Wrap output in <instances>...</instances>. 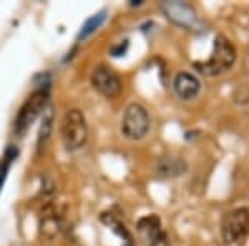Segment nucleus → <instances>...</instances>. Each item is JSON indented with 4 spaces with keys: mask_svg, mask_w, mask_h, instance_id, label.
I'll list each match as a JSON object with an SVG mask.
<instances>
[{
    "mask_svg": "<svg viewBox=\"0 0 249 246\" xmlns=\"http://www.w3.org/2000/svg\"><path fill=\"white\" fill-rule=\"evenodd\" d=\"M236 62V48L223 35L214 38L213 54L206 62H196L195 68L204 76H218L228 72Z\"/></svg>",
    "mask_w": 249,
    "mask_h": 246,
    "instance_id": "obj_1",
    "label": "nucleus"
},
{
    "mask_svg": "<svg viewBox=\"0 0 249 246\" xmlns=\"http://www.w3.org/2000/svg\"><path fill=\"white\" fill-rule=\"evenodd\" d=\"M60 138L68 151H77L88 140V125L85 115L78 108H70L65 112L60 122Z\"/></svg>",
    "mask_w": 249,
    "mask_h": 246,
    "instance_id": "obj_2",
    "label": "nucleus"
},
{
    "mask_svg": "<svg viewBox=\"0 0 249 246\" xmlns=\"http://www.w3.org/2000/svg\"><path fill=\"white\" fill-rule=\"evenodd\" d=\"M47 103H48L47 88H40L35 94H32V96L22 105V108H20L17 116H15V122H14L15 135L17 136L25 135L29 132V128L34 125L35 120L40 116V114L47 110Z\"/></svg>",
    "mask_w": 249,
    "mask_h": 246,
    "instance_id": "obj_3",
    "label": "nucleus"
},
{
    "mask_svg": "<svg viewBox=\"0 0 249 246\" xmlns=\"http://www.w3.org/2000/svg\"><path fill=\"white\" fill-rule=\"evenodd\" d=\"M221 235L226 245L243 246L249 236V209L236 208L223 218Z\"/></svg>",
    "mask_w": 249,
    "mask_h": 246,
    "instance_id": "obj_4",
    "label": "nucleus"
},
{
    "mask_svg": "<svg viewBox=\"0 0 249 246\" xmlns=\"http://www.w3.org/2000/svg\"><path fill=\"white\" fill-rule=\"evenodd\" d=\"M150 132V115L143 105L131 103L126 107L122 118V133L128 140H142Z\"/></svg>",
    "mask_w": 249,
    "mask_h": 246,
    "instance_id": "obj_5",
    "label": "nucleus"
},
{
    "mask_svg": "<svg viewBox=\"0 0 249 246\" xmlns=\"http://www.w3.org/2000/svg\"><path fill=\"white\" fill-rule=\"evenodd\" d=\"M91 87L107 98H115L122 92V78L108 65H96L90 75Z\"/></svg>",
    "mask_w": 249,
    "mask_h": 246,
    "instance_id": "obj_6",
    "label": "nucleus"
},
{
    "mask_svg": "<svg viewBox=\"0 0 249 246\" xmlns=\"http://www.w3.org/2000/svg\"><path fill=\"white\" fill-rule=\"evenodd\" d=\"M140 236L146 246H164V233L161 228V221L156 215H148L138 220L136 225Z\"/></svg>",
    "mask_w": 249,
    "mask_h": 246,
    "instance_id": "obj_7",
    "label": "nucleus"
},
{
    "mask_svg": "<svg viewBox=\"0 0 249 246\" xmlns=\"http://www.w3.org/2000/svg\"><path fill=\"white\" fill-rule=\"evenodd\" d=\"M163 10L166 12L168 19H171L175 23L181 27H195L198 23V17H196L195 10L191 9L188 3L184 2H164Z\"/></svg>",
    "mask_w": 249,
    "mask_h": 246,
    "instance_id": "obj_8",
    "label": "nucleus"
},
{
    "mask_svg": "<svg viewBox=\"0 0 249 246\" xmlns=\"http://www.w3.org/2000/svg\"><path fill=\"white\" fill-rule=\"evenodd\" d=\"M63 229V218L60 215V209L55 205H47L40 215V231L47 238H55Z\"/></svg>",
    "mask_w": 249,
    "mask_h": 246,
    "instance_id": "obj_9",
    "label": "nucleus"
},
{
    "mask_svg": "<svg viewBox=\"0 0 249 246\" xmlns=\"http://www.w3.org/2000/svg\"><path fill=\"white\" fill-rule=\"evenodd\" d=\"M173 90L178 98L181 100H193L201 90V83L193 74L188 72H179L173 80Z\"/></svg>",
    "mask_w": 249,
    "mask_h": 246,
    "instance_id": "obj_10",
    "label": "nucleus"
},
{
    "mask_svg": "<svg viewBox=\"0 0 249 246\" xmlns=\"http://www.w3.org/2000/svg\"><path fill=\"white\" fill-rule=\"evenodd\" d=\"M102 221L113 229L116 235H118L124 241V243H126V246H133V236L130 235V231L126 229V227H124V225L115 215H111V213H103Z\"/></svg>",
    "mask_w": 249,
    "mask_h": 246,
    "instance_id": "obj_11",
    "label": "nucleus"
},
{
    "mask_svg": "<svg viewBox=\"0 0 249 246\" xmlns=\"http://www.w3.org/2000/svg\"><path fill=\"white\" fill-rule=\"evenodd\" d=\"M105 19H107L105 10L98 12V14L91 15L90 19H87V20H85V23H83L82 29H80V32H78V35H77V40H78V42H80V40L88 38L91 34H95V32L98 30L100 27H102V23L105 22Z\"/></svg>",
    "mask_w": 249,
    "mask_h": 246,
    "instance_id": "obj_12",
    "label": "nucleus"
},
{
    "mask_svg": "<svg viewBox=\"0 0 249 246\" xmlns=\"http://www.w3.org/2000/svg\"><path fill=\"white\" fill-rule=\"evenodd\" d=\"M52 122H53V114H52V110L47 107L45 115H43V120H42V125H40V130H38V138H37L38 151H42V150H43L45 143L48 142V138H50V133H52Z\"/></svg>",
    "mask_w": 249,
    "mask_h": 246,
    "instance_id": "obj_13",
    "label": "nucleus"
},
{
    "mask_svg": "<svg viewBox=\"0 0 249 246\" xmlns=\"http://www.w3.org/2000/svg\"><path fill=\"white\" fill-rule=\"evenodd\" d=\"M178 163H181L179 160H173V161H168V160H161V163H160V173H163V175L166 176H175V175H179L181 170H178V168H175Z\"/></svg>",
    "mask_w": 249,
    "mask_h": 246,
    "instance_id": "obj_14",
    "label": "nucleus"
},
{
    "mask_svg": "<svg viewBox=\"0 0 249 246\" xmlns=\"http://www.w3.org/2000/svg\"><path fill=\"white\" fill-rule=\"evenodd\" d=\"M14 147H10V150L7 151V158H5V165L0 167V189H2L3 183H5V178H7V171H9V165H10V160L15 156V150H12Z\"/></svg>",
    "mask_w": 249,
    "mask_h": 246,
    "instance_id": "obj_15",
    "label": "nucleus"
},
{
    "mask_svg": "<svg viewBox=\"0 0 249 246\" xmlns=\"http://www.w3.org/2000/svg\"><path fill=\"white\" fill-rule=\"evenodd\" d=\"M126 47H128V43H124V45H123V43H120V45L116 47V48H111V54H113L115 57H120V55H123V54H124Z\"/></svg>",
    "mask_w": 249,
    "mask_h": 246,
    "instance_id": "obj_16",
    "label": "nucleus"
}]
</instances>
